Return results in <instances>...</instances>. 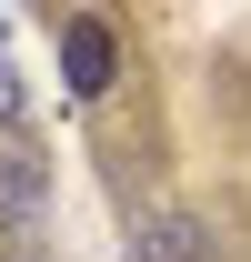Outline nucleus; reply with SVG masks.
<instances>
[{
    "instance_id": "obj_1",
    "label": "nucleus",
    "mask_w": 251,
    "mask_h": 262,
    "mask_svg": "<svg viewBox=\"0 0 251 262\" xmlns=\"http://www.w3.org/2000/svg\"><path fill=\"white\" fill-rule=\"evenodd\" d=\"M40 222H51V151L0 131V252H31Z\"/></svg>"
},
{
    "instance_id": "obj_2",
    "label": "nucleus",
    "mask_w": 251,
    "mask_h": 262,
    "mask_svg": "<svg viewBox=\"0 0 251 262\" xmlns=\"http://www.w3.org/2000/svg\"><path fill=\"white\" fill-rule=\"evenodd\" d=\"M131 262H211V222L181 212V202H151L131 222Z\"/></svg>"
},
{
    "instance_id": "obj_3",
    "label": "nucleus",
    "mask_w": 251,
    "mask_h": 262,
    "mask_svg": "<svg viewBox=\"0 0 251 262\" xmlns=\"http://www.w3.org/2000/svg\"><path fill=\"white\" fill-rule=\"evenodd\" d=\"M61 71H70V91H81V101H101L111 81H121V40L101 31L91 10H70V20H61Z\"/></svg>"
},
{
    "instance_id": "obj_4",
    "label": "nucleus",
    "mask_w": 251,
    "mask_h": 262,
    "mask_svg": "<svg viewBox=\"0 0 251 262\" xmlns=\"http://www.w3.org/2000/svg\"><path fill=\"white\" fill-rule=\"evenodd\" d=\"M0 131H20V71H10V51H0Z\"/></svg>"
},
{
    "instance_id": "obj_5",
    "label": "nucleus",
    "mask_w": 251,
    "mask_h": 262,
    "mask_svg": "<svg viewBox=\"0 0 251 262\" xmlns=\"http://www.w3.org/2000/svg\"><path fill=\"white\" fill-rule=\"evenodd\" d=\"M0 262H40V252H0Z\"/></svg>"
}]
</instances>
